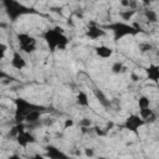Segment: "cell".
Returning a JSON list of instances; mask_svg holds the SVG:
<instances>
[{"label":"cell","mask_w":159,"mask_h":159,"mask_svg":"<svg viewBox=\"0 0 159 159\" xmlns=\"http://www.w3.org/2000/svg\"><path fill=\"white\" fill-rule=\"evenodd\" d=\"M42 39L46 42L50 52H52V53L58 50L60 51L66 50L70 43L68 37L66 36L63 29L60 26H53V27L45 30L42 32Z\"/></svg>","instance_id":"6da1fadb"},{"label":"cell","mask_w":159,"mask_h":159,"mask_svg":"<svg viewBox=\"0 0 159 159\" xmlns=\"http://www.w3.org/2000/svg\"><path fill=\"white\" fill-rule=\"evenodd\" d=\"M103 29L107 31H112L113 34V39L114 41H119L124 37H128V36H137L138 34L142 32V29L137 25H132V24H128V22H124V21H114V22H111L106 26H103Z\"/></svg>","instance_id":"7a4b0ae2"},{"label":"cell","mask_w":159,"mask_h":159,"mask_svg":"<svg viewBox=\"0 0 159 159\" xmlns=\"http://www.w3.org/2000/svg\"><path fill=\"white\" fill-rule=\"evenodd\" d=\"M1 5L5 9V12L7 15V17L11 21H17L20 17L25 16V15H31V14H37L36 10L24 5L20 1L16 0H4L1 2Z\"/></svg>","instance_id":"3957f363"},{"label":"cell","mask_w":159,"mask_h":159,"mask_svg":"<svg viewBox=\"0 0 159 159\" xmlns=\"http://www.w3.org/2000/svg\"><path fill=\"white\" fill-rule=\"evenodd\" d=\"M14 104H15V112H14V119H15V123L16 124H20V123H24L25 122V118L27 114H30L31 112L41 108L42 106H39V104H35L30 101H27L26 98L24 97H17L14 99Z\"/></svg>","instance_id":"277c9868"},{"label":"cell","mask_w":159,"mask_h":159,"mask_svg":"<svg viewBox=\"0 0 159 159\" xmlns=\"http://www.w3.org/2000/svg\"><path fill=\"white\" fill-rule=\"evenodd\" d=\"M16 40L19 48L25 53H32L37 48V40L27 32H17Z\"/></svg>","instance_id":"5b68a950"},{"label":"cell","mask_w":159,"mask_h":159,"mask_svg":"<svg viewBox=\"0 0 159 159\" xmlns=\"http://www.w3.org/2000/svg\"><path fill=\"white\" fill-rule=\"evenodd\" d=\"M143 125H145V123H144V120L138 116V114H129L127 118H125V120L123 122V124H122V127L124 128V129H127V130H129L130 133H134V134H138V132H139V129L143 127Z\"/></svg>","instance_id":"8992f818"},{"label":"cell","mask_w":159,"mask_h":159,"mask_svg":"<svg viewBox=\"0 0 159 159\" xmlns=\"http://www.w3.org/2000/svg\"><path fill=\"white\" fill-rule=\"evenodd\" d=\"M15 140H16L17 145L21 147V148H27L29 145L36 143V138H35V135H34L31 132L26 130L25 127L21 128V129L17 132V134L15 135Z\"/></svg>","instance_id":"52a82bcc"},{"label":"cell","mask_w":159,"mask_h":159,"mask_svg":"<svg viewBox=\"0 0 159 159\" xmlns=\"http://www.w3.org/2000/svg\"><path fill=\"white\" fill-rule=\"evenodd\" d=\"M107 35V31L103 29V26L96 24V22H91L87 26L86 30V36L91 40H98L101 37H104Z\"/></svg>","instance_id":"ba28073f"},{"label":"cell","mask_w":159,"mask_h":159,"mask_svg":"<svg viewBox=\"0 0 159 159\" xmlns=\"http://www.w3.org/2000/svg\"><path fill=\"white\" fill-rule=\"evenodd\" d=\"M45 155L48 159H68V155L53 144H48L45 147Z\"/></svg>","instance_id":"9c48e42d"},{"label":"cell","mask_w":159,"mask_h":159,"mask_svg":"<svg viewBox=\"0 0 159 159\" xmlns=\"http://www.w3.org/2000/svg\"><path fill=\"white\" fill-rule=\"evenodd\" d=\"M10 65H11V67L12 68H15V70H24L26 66H27V63H26V60H25V57L22 56V53L20 52V51H14L12 52V56H11V60H10Z\"/></svg>","instance_id":"30bf717a"},{"label":"cell","mask_w":159,"mask_h":159,"mask_svg":"<svg viewBox=\"0 0 159 159\" xmlns=\"http://www.w3.org/2000/svg\"><path fill=\"white\" fill-rule=\"evenodd\" d=\"M143 120L144 123H153L157 120V112L154 109H152L150 107L149 108H144V109H139V114H138Z\"/></svg>","instance_id":"8fae6325"},{"label":"cell","mask_w":159,"mask_h":159,"mask_svg":"<svg viewBox=\"0 0 159 159\" xmlns=\"http://www.w3.org/2000/svg\"><path fill=\"white\" fill-rule=\"evenodd\" d=\"M96 51V55L99 57V58H103V60H107V58H111L113 56V48L107 46V45H99L94 48Z\"/></svg>","instance_id":"7c38bea8"},{"label":"cell","mask_w":159,"mask_h":159,"mask_svg":"<svg viewBox=\"0 0 159 159\" xmlns=\"http://www.w3.org/2000/svg\"><path fill=\"white\" fill-rule=\"evenodd\" d=\"M145 73H147V77H148L149 81H152L154 83H158V81H159V66L158 65L150 63L145 68Z\"/></svg>","instance_id":"4fadbf2b"},{"label":"cell","mask_w":159,"mask_h":159,"mask_svg":"<svg viewBox=\"0 0 159 159\" xmlns=\"http://www.w3.org/2000/svg\"><path fill=\"white\" fill-rule=\"evenodd\" d=\"M76 103L80 106V107H89V98H88V94L84 92V91H80L77 94H76Z\"/></svg>","instance_id":"5bb4252c"},{"label":"cell","mask_w":159,"mask_h":159,"mask_svg":"<svg viewBox=\"0 0 159 159\" xmlns=\"http://www.w3.org/2000/svg\"><path fill=\"white\" fill-rule=\"evenodd\" d=\"M93 93H94L96 98L99 101V103H101L103 107H108V106H109V101L107 99V97L104 96V93H103L101 89H98V88H93Z\"/></svg>","instance_id":"9a60e30c"},{"label":"cell","mask_w":159,"mask_h":159,"mask_svg":"<svg viewBox=\"0 0 159 159\" xmlns=\"http://www.w3.org/2000/svg\"><path fill=\"white\" fill-rule=\"evenodd\" d=\"M135 12H137L135 9H125V10H122V11L119 12V16L122 17V20H123L124 22H127V20H130V19L135 15Z\"/></svg>","instance_id":"2e32d148"},{"label":"cell","mask_w":159,"mask_h":159,"mask_svg":"<svg viewBox=\"0 0 159 159\" xmlns=\"http://www.w3.org/2000/svg\"><path fill=\"white\" fill-rule=\"evenodd\" d=\"M111 71H112L114 75H120V73H123V72L125 71V67H124V65H123L120 61H116V62L112 63Z\"/></svg>","instance_id":"e0dca14e"},{"label":"cell","mask_w":159,"mask_h":159,"mask_svg":"<svg viewBox=\"0 0 159 159\" xmlns=\"http://www.w3.org/2000/svg\"><path fill=\"white\" fill-rule=\"evenodd\" d=\"M149 107H150V98L145 94H142L138 98V108L144 109V108H149Z\"/></svg>","instance_id":"ac0fdd59"},{"label":"cell","mask_w":159,"mask_h":159,"mask_svg":"<svg viewBox=\"0 0 159 159\" xmlns=\"http://www.w3.org/2000/svg\"><path fill=\"white\" fill-rule=\"evenodd\" d=\"M144 15H145V17H147L150 22H157V21H158V14H157L155 10L148 9V10L144 11Z\"/></svg>","instance_id":"d6986e66"},{"label":"cell","mask_w":159,"mask_h":159,"mask_svg":"<svg viewBox=\"0 0 159 159\" xmlns=\"http://www.w3.org/2000/svg\"><path fill=\"white\" fill-rule=\"evenodd\" d=\"M91 125H92V120H91L89 118H82V119L80 120V127H81L82 129H88Z\"/></svg>","instance_id":"ffe728a7"},{"label":"cell","mask_w":159,"mask_h":159,"mask_svg":"<svg viewBox=\"0 0 159 159\" xmlns=\"http://www.w3.org/2000/svg\"><path fill=\"white\" fill-rule=\"evenodd\" d=\"M6 52H7V45L0 41V60H2L5 57Z\"/></svg>","instance_id":"44dd1931"},{"label":"cell","mask_w":159,"mask_h":159,"mask_svg":"<svg viewBox=\"0 0 159 159\" xmlns=\"http://www.w3.org/2000/svg\"><path fill=\"white\" fill-rule=\"evenodd\" d=\"M73 125H75V120L73 119H71V118L65 119V122H63V129H70Z\"/></svg>","instance_id":"7402d4cb"},{"label":"cell","mask_w":159,"mask_h":159,"mask_svg":"<svg viewBox=\"0 0 159 159\" xmlns=\"http://www.w3.org/2000/svg\"><path fill=\"white\" fill-rule=\"evenodd\" d=\"M139 48H140V51L142 52H147V51H150L152 50V45L150 43H140L139 45Z\"/></svg>","instance_id":"603a6c76"},{"label":"cell","mask_w":159,"mask_h":159,"mask_svg":"<svg viewBox=\"0 0 159 159\" xmlns=\"http://www.w3.org/2000/svg\"><path fill=\"white\" fill-rule=\"evenodd\" d=\"M84 155H86L87 158H93V157H94V150H93L92 148H86V149H84Z\"/></svg>","instance_id":"cb8c5ba5"},{"label":"cell","mask_w":159,"mask_h":159,"mask_svg":"<svg viewBox=\"0 0 159 159\" xmlns=\"http://www.w3.org/2000/svg\"><path fill=\"white\" fill-rule=\"evenodd\" d=\"M30 159H48V158L46 155H42V154H34V155H31Z\"/></svg>","instance_id":"d4e9b609"},{"label":"cell","mask_w":159,"mask_h":159,"mask_svg":"<svg viewBox=\"0 0 159 159\" xmlns=\"http://www.w3.org/2000/svg\"><path fill=\"white\" fill-rule=\"evenodd\" d=\"M7 159H25V158H22V157H20V155H17V154H12V155H10Z\"/></svg>","instance_id":"484cf974"},{"label":"cell","mask_w":159,"mask_h":159,"mask_svg":"<svg viewBox=\"0 0 159 159\" xmlns=\"http://www.w3.org/2000/svg\"><path fill=\"white\" fill-rule=\"evenodd\" d=\"M132 77H133V81H138V77H137V76H135L134 73L132 75Z\"/></svg>","instance_id":"4316f807"},{"label":"cell","mask_w":159,"mask_h":159,"mask_svg":"<svg viewBox=\"0 0 159 159\" xmlns=\"http://www.w3.org/2000/svg\"><path fill=\"white\" fill-rule=\"evenodd\" d=\"M97 159H108V158H106V157H98Z\"/></svg>","instance_id":"83f0119b"},{"label":"cell","mask_w":159,"mask_h":159,"mask_svg":"<svg viewBox=\"0 0 159 159\" xmlns=\"http://www.w3.org/2000/svg\"><path fill=\"white\" fill-rule=\"evenodd\" d=\"M2 134V130H1V127H0V135Z\"/></svg>","instance_id":"f1b7e54d"},{"label":"cell","mask_w":159,"mask_h":159,"mask_svg":"<svg viewBox=\"0 0 159 159\" xmlns=\"http://www.w3.org/2000/svg\"><path fill=\"white\" fill-rule=\"evenodd\" d=\"M0 6H2V5H1V4H0Z\"/></svg>","instance_id":"f546056e"}]
</instances>
